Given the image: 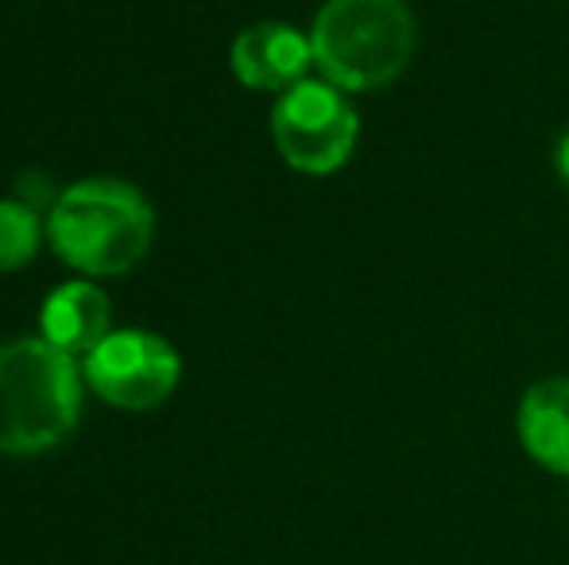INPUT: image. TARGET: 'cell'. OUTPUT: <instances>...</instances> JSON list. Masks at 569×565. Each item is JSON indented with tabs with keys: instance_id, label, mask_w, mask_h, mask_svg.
<instances>
[{
	"instance_id": "obj_1",
	"label": "cell",
	"mask_w": 569,
	"mask_h": 565,
	"mask_svg": "<svg viewBox=\"0 0 569 565\" xmlns=\"http://www.w3.org/2000/svg\"><path fill=\"white\" fill-rule=\"evenodd\" d=\"M419 28L407 0H326L310 28L318 78L345 93L388 90L415 59Z\"/></svg>"
},
{
	"instance_id": "obj_2",
	"label": "cell",
	"mask_w": 569,
	"mask_h": 565,
	"mask_svg": "<svg viewBox=\"0 0 569 565\" xmlns=\"http://www.w3.org/2000/svg\"><path fill=\"white\" fill-rule=\"evenodd\" d=\"M47 236L62 264L82 275H124L148 256L156 213L136 186L86 179L51 202Z\"/></svg>"
},
{
	"instance_id": "obj_3",
	"label": "cell",
	"mask_w": 569,
	"mask_h": 565,
	"mask_svg": "<svg viewBox=\"0 0 569 565\" xmlns=\"http://www.w3.org/2000/svg\"><path fill=\"white\" fill-rule=\"evenodd\" d=\"M82 369L43 337L0 345V453H47L78 423Z\"/></svg>"
},
{
	"instance_id": "obj_4",
	"label": "cell",
	"mask_w": 569,
	"mask_h": 565,
	"mask_svg": "<svg viewBox=\"0 0 569 565\" xmlns=\"http://www.w3.org/2000/svg\"><path fill=\"white\" fill-rule=\"evenodd\" d=\"M271 140L287 167L299 174H333L352 159L360 140V117L349 93L326 78H302L276 98Z\"/></svg>"
},
{
	"instance_id": "obj_5",
	"label": "cell",
	"mask_w": 569,
	"mask_h": 565,
	"mask_svg": "<svg viewBox=\"0 0 569 565\" xmlns=\"http://www.w3.org/2000/svg\"><path fill=\"white\" fill-rule=\"evenodd\" d=\"M86 384L120 411H151L171 400L182 380V356L148 330H113L82 361Z\"/></svg>"
},
{
	"instance_id": "obj_6",
	"label": "cell",
	"mask_w": 569,
	"mask_h": 565,
	"mask_svg": "<svg viewBox=\"0 0 569 565\" xmlns=\"http://www.w3.org/2000/svg\"><path fill=\"white\" fill-rule=\"evenodd\" d=\"M229 67L244 90H268V93H287L291 85H299L302 78H310L315 67V47L310 36H302L299 28L283 20H263L244 28L229 47Z\"/></svg>"
},
{
	"instance_id": "obj_7",
	"label": "cell",
	"mask_w": 569,
	"mask_h": 565,
	"mask_svg": "<svg viewBox=\"0 0 569 565\" xmlns=\"http://www.w3.org/2000/svg\"><path fill=\"white\" fill-rule=\"evenodd\" d=\"M516 434L539 468L569 476V376L535 380L516 407Z\"/></svg>"
},
{
	"instance_id": "obj_8",
	"label": "cell",
	"mask_w": 569,
	"mask_h": 565,
	"mask_svg": "<svg viewBox=\"0 0 569 565\" xmlns=\"http://www.w3.org/2000/svg\"><path fill=\"white\" fill-rule=\"evenodd\" d=\"M39 330H43L47 345L74 356V361H86L113 333L109 330L106 291L90 280L62 283L59 291L47 294L43 314H39Z\"/></svg>"
},
{
	"instance_id": "obj_9",
	"label": "cell",
	"mask_w": 569,
	"mask_h": 565,
	"mask_svg": "<svg viewBox=\"0 0 569 565\" xmlns=\"http://www.w3.org/2000/svg\"><path fill=\"white\" fill-rule=\"evenodd\" d=\"M39 236L43 229H39L36 205L20 198H0V275L31 264L39 252Z\"/></svg>"
},
{
	"instance_id": "obj_10",
	"label": "cell",
	"mask_w": 569,
	"mask_h": 565,
	"mask_svg": "<svg viewBox=\"0 0 569 565\" xmlns=\"http://www.w3.org/2000/svg\"><path fill=\"white\" fill-rule=\"evenodd\" d=\"M555 167H558V179L569 186V129L558 137V148H555Z\"/></svg>"
}]
</instances>
